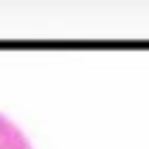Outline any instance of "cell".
I'll use <instances>...</instances> for the list:
<instances>
[{"mask_svg": "<svg viewBox=\"0 0 149 149\" xmlns=\"http://www.w3.org/2000/svg\"><path fill=\"white\" fill-rule=\"evenodd\" d=\"M0 149H34L28 138L20 132V127L11 124L6 116H0Z\"/></svg>", "mask_w": 149, "mask_h": 149, "instance_id": "6da1fadb", "label": "cell"}]
</instances>
